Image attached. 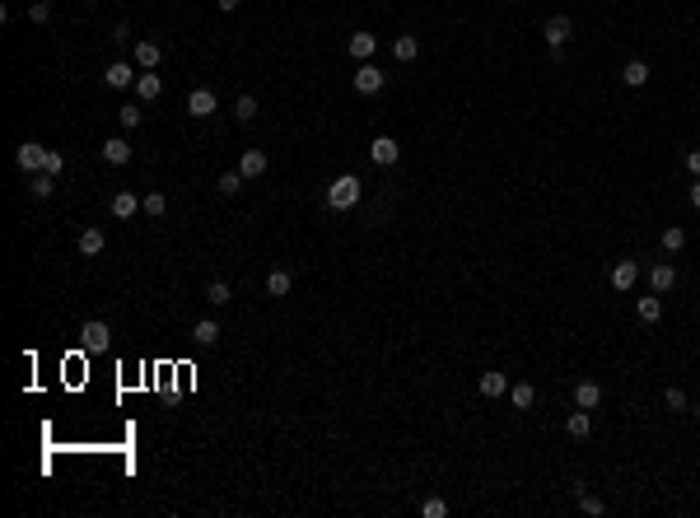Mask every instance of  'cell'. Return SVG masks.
<instances>
[{"label": "cell", "mask_w": 700, "mask_h": 518, "mask_svg": "<svg viewBox=\"0 0 700 518\" xmlns=\"http://www.w3.org/2000/svg\"><path fill=\"white\" fill-rule=\"evenodd\" d=\"M359 196H364V182H359L355 173H341V178L327 187V205H332V210H350Z\"/></svg>", "instance_id": "6da1fadb"}, {"label": "cell", "mask_w": 700, "mask_h": 518, "mask_svg": "<svg viewBox=\"0 0 700 518\" xmlns=\"http://www.w3.org/2000/svg\"><path fill=\"white\" fill-rule=\"evenodd\" d=\"M79 345H84L89 355L108 350V345H112V327H108V322H98V317H89V322L79 327Z\"/></svg>", "instance_id": "7a4b0ae2"}, {"label": "cell", "mask_w": 700, "mask_h": 518, "mask_svg": "<svg viewBox=\"0 0 700 518\" xmlns=\"http://www.w3.org/2000/svg\"><path fill=\"white\" fill-rule=\"evenodd\" d=\"M15 164L33 178V173H42V168H47V150H42V145H33V141H24V145L15 150Z\"/></svg>", "instance_id": "3957f363"}, {"label": "cell", "mask_w": 700, "mask_h": 518, "mask_svg": "<svg viewBox=\"0 0 700 518\" xmlns=\"http://www.w3.org/2000/svg\"><path fill=\"white\" fill-rule=\"evenodd\" d=\"M369 159L378 164V168H392V164L402 159V145L392 141V136H373V145H369Z\"/></svg>", "instance_id": "277c9868"}, {"label": "cell", "mask_w": 700, "mask_h": 518, "mask_svg": "<svg viewBox=\"0 0 700 518\" xmlns=\"http://www.w3.org/2000/svg\"><path fill=\"white\" fill-rule=\"evenodd\" d=\"M136 70L140 65H131V61H112L108 70H103V84H108V89H136Z\"/></svg>", "instance_id": "5b68a950"}, {"label": "cell", "mask_w": 700, "mask_h": 518, "mask_svg": "<svg viewBox=\"0 0 700 518\" xmlns=\"http://www.w3.org/2000/svg\"><path fill=\"white\" fill-rule=\"evenodd\" d=\"M383 79H388V75H383L378 65L359 61V70H355V79H350V84H355V94H378V89H383Z\"/></svg>", "instance_id": "8992f818"}, {"label": "cell", "mask_w": 700, "mask_h": 518, "mask_svg": "<svg viewBox=\"0 0 700 518\" xmlns=\"http://www.w3.org/2000/svg\"><path fill=\"white\" fill-rule=\"evenodd\" d=\"M215 108H219L215 89H192V94H187V112H192V117H215Z\"/></svg>", "instance_id": "52a82bcc"}, {"label": "cell", "mask_w": 700, "mask_h": 518, "mask_svg": "<svg viewBox=\"0 0 700 518\" xmlns=\"http://www.w3.org/2000/svg\"><path fill=\"white\" fill-rule=\"evenodd\" d=\"M103 159H108L112 168L131 164V141H126V136H108V141H103Z\"/></svg>", "instance_id": "ba28073f"}, {"label": "cell", "mask_w": 700, "mask_h": 518, "mask_svg": "<svg viewBox=\"0 0 700 518\" xmlns=\"http://www.w3.org/2000/svg\"><path fill=\"white\" fill-rule=\"evenodd\" d=\"M542 33H546V47H551V52L565 47V42H570V19H565V15H551Z\"/></svg>", "instance_id": "9c48e42d"}, {"label": "cell", "mask_w": 700, "mask_h": 518, "mask_svg": "<svg viewBox=\"0 0 700 518\" xmlns=\"http://www.w3.org/2000/svg\"><path fill=\"white\" fill-rule=\"evenodd\" d=\"M575 407L598 411V407H602V388H598V383H589V378H584V383H575Z\"/></svg>", "instance_id": "30bf717a"}, {"label": "cell", "mask_w": 700, "mask_h": 518, "mask_svg": "<svg viewBox=\"0 0 700 518\" xmlns=\"http://www.w3.org/2000/svg\"><path fill=\"white\" fill-rule=\"evenodd\" d=\"M159 61H164V47L150 42V38H140V42H136V65H140V70H155Z\"/></svg>", "instance_id": "8fae6325"}, {"label": "cell", "mask_w": 700, "mask_h": 518, "mask_svg": "<svg viewBox=\"0 0 700 518\" xmlns=\"http://www.w3.org/2000/svg\"><path fill=\"white\" fill-rule=\"evenodd\" d=\"M266 164H271V159H266L262 150H243V159H238V173H243V178L252 182V178H262V173H266Z\"/></svg>", "instance_id": "7c38bea8"}, {"label": "cell", "mask_w": 700, "mask_h": 518, "mask_svg": "<svg viewBox=\"0 0 700 518\" xmlns=\"http://www.w3.org/2000/svg\"><path fill=\"white\" fill-rule=\"evenodd\" d=\"M136 210H145V201H140L136 191H117V196H112V215H117V220H131Z\"/></svg>", "instance_id": "4fadbf2b"}, {"label": "cell", "mask_w": 700, "mask_h": 518, "mask_svg": "<svg viewBox=\"0 0 700 518\" xmlns=\"http://www.w3.org/2000/svg\"><path fill=\"white\" fill-rule=\"evenodd\" d=\"M136 94H140V103H155V98L164 94V79L150 75V70H140L136 75Z\"/></svg>", "instance_id": "5bb4252c"}, {"label": "cell", "mask_w": 700, "mask_h": 518, "mask_svg": "<svg viewBox=\"0 0 700 518\" xmlns=\"http://www.w3.org/2000/svg\"><path fill=\"white\" fill-rule=\"evenodd\" d=\"M635 281H639V267H635V262H616V267H612V285H616L621 295H625V290H635Z\"/></svg>", "instance_id": "9a60e30c"}, {"label": "cell", "mask_w": 700, "mask_h": 518, "mask_svg": "<svg viewBox=\"0 0 700 518\" xmlns=\"http://www.w3.org/2000/svg\"><path fill=\"white\" fill-rule=\"evenodd\" d=\"M345 47H350V56H355V61H369L373 52H378V38H373V33H355Z\"/></svg>", "instance_id": "2e32d148"}, {"label": "cell", "mask_w": 700, "mask_h": 518, "mask_svg": "<svg viewBox=\"0 0 700 518\" xmlns=\"http://www.w3.org/2000/svg\"><path fill=\"white\" fill-rule=\"evenodd\" d=\"M649 285H653V295H668L672 285H677V271H672L668 262H658V267L649 271Z\"/></svg>", "instance_id": "e0dca14e"}, {"label": "cell", "mask_w": 700, "mask_h": 518, "mask_svg": "<svg viewBox=\"0 0 700 518\" xmlns=\"http://www.w3.org/2000/svg\"><path fill=\"white\" fill-rule=\"evenodd\" d=\"M219 336H224V331H219V322H215V317H201V322L192 327V341H196V345H215Z\"/></svg>", "instance_id": "ac0fdd59"}, {"label": "cell", "mask_w": 700, "mask_h": 518, "mask_svg": "<svg viewBox=\"0 0 700 518\" xmlns=\"http://www.w3.org/2000/svg\"><path fill=\"white\" fill-rule=\"evenodd\" d=\"M476 388H481V397H504V393H509V378L499 374V369H490V374H481Z\"/></svg>", "instance_id": "d6986e66"}, {"label": "cell", "mask_w": 700, "mask_h": 518, "mask_svg": "<svg viewBox=\"0 0 700 518\" xmlns=\"http://www.w3.org/2000/svg\"><path fill=\"white\" fill-rule=\"evenodd\" d=\"M29 191H33V196H38V201H47V196H52V191H56V173H33V178H29Z\"/></svg>", "instance_id": "ffe728a7"}, {"label": "cell", "mask_w": 700, "mask_h": 518, "mask_svg": "<svg viewBox=\"0 0 700 518\" xmlns=\"http://www.w3.org/2000/svg\"><path fill=\"white\" fill-rule=\"evenodd\" d=\"M392 56H397V61H416V56H420V38H411V33H402V38H397V42H392Z\"/></svg>", "instance_id": "44dd1931"}, {"label": "cell", "mask_w": 700, "mask_h": 518, "mask_svg": "<svg viewBox=\"0 0 700 518\" xmlns=\"http://www.w3.org/2000/svg\"><path fill=\"white\" fill-rule=\"evenodd\" d=\"M103 243H108V234H103V229H84V234H79V252H84V257H98V252H103Z\"/></svg>", "instance_id": "7402d4cb"}, {"label": "cell", "mask_w": 700, "mask_h": 518, "mask_svg": "<svg viewBox=\"0 0 700 518\" xmlns=\"http://www.w3.org/2000/svg\"><path fill=\"white\" fill-rule=\"evenodd\" d=\"M621 79L630 84V89H644V84H649V65H644V61H625Z\"/></svg>", "instance_id": "603a6c76"}, {"label": "cell", "mask_w": 700, "mask_h": 518, "mask_svg": "<svg viewBox=\"0 0 700 518\" xmlns=\"http://www.w3.org/2000/svg\"><path fill=\"white\" fill-rule=\"evenodd\" d=\"M243 182H248V178H243L238 168H233V173H219V178H215V191H219V196H233V191H243Z\"/></svg>", "instance_id": "cb8c5ba5"}, {"label": "cell", "mask_w": 700, "mask_h": 518, "mask_svg": "<svg viewBox=\"0 0 700 518\" xmlns=\"http://www.w3.org/2000/svg\"><path fill=\"white\" fill-rule=\"evenodd\" d=\"M290 285H295V281H290V271H271V276H266V295L285 299V295H290Z\"/></svg>", "instance_id": "d4e9b609"}, {"label": "cell", "mask_w": 700, "mask_h": 518, "mask_svg": "<svg viewBox=\"0 0 700 518\" xmlns=\"http://www.w3.org/2000/svg\"><path fill=\"white\" fill-rule=\"evenodd\" d=\"M635 308H639V317H644V322H658V317H663V295H644Z\"/></svg>", "instance_id": "484cf974"}, {"label": "cell", "mask_w": 700, "mask_h": 518, "mask_svg": "<svg viewBox=\"0 0 700 518\" xmlns=\"http://www.w3.org/2000/svg\"><path fill=\"white\" fill-rule=\"evenodd\" d=\"M565 430H570V434H575V439H589V430H593V416H589V411H584V407H579L575 416H570V421H565Z\"/></svg>", "instance_id": "4316f807"}, {"label": "cell", "mask_w": 700, "mask_h": 518, "mask_svg": "<svg viewBox=\"0 0 700 518\" xmlns=\"http://www.w3.org/2000/svg\"><path fill=\"white\" fill-rule=\"evenodd\" d=\"M575 500H579V509H584V514H593V518H598V514L607 509V504L598 500V495H589V486H575Z\"/></svg>", "instance_id": "83f0119b"}, {"label": "cell", "mask_w": 700, "mask_h": 518, "mask_svg": "<svg viewBox=\"0 0 700 518\" xmlns=\"http://www.w3.org/2000/svg\"><path fill=\"white\" fill-rule=\"evenodd\" d=\"M509 393H513V407H518V411H528L532 402H537V388H532V383H513Z\"/></svg>", "instance_id": "f1b7e54d"}, {"label": "cell", "mask_w": 700, "mask_h": 518, "mask_svg": "<svg viewBox=\"0 0 700 518\" xmlns=\"http://www.w3.org/2000/svg\"><path fill=\"white\" fill-rule=\"evenodd\" d=\"M205 299H210V304H215V308H219V304H229V299H233L229 281H210V285H205Z\"/></svg>", "instance_id": "f546056e"}, {"label": "cell", "mask_w": 700, "mask_h": 518, "mask_svg": "<svg viewBox=\"0 0 700 518\" xmlns=\"http://www.w3.org/2000/svg\"><path fill=\"white\" fill-rule=\"evenodd\" d=\"M145 215H150V220L169 215V196H164V191H150V196H145Z\"/></svg>", "instance_id": "4dcf8cb0"}, {"label": "cell", "mask_w": 700, "mask_h": 518, "mask_svg": "<svg viewBox=\"0 0 700 518\" xmlns=\"http://www.w3.org/2000/svg\"><path fill=\"white\" fill-rule=\"evenodd\" d=\"M140 117H145V112H140V103H126V108H117V122H122V131H136Z\"/></svg>", "instance_id": "1f68e13d"}, {"label": "cell", "mask_w": 700, "mask_h": 518, "mask_svg": "<svg viewBox=\"0 0 700 518\" xmlns=\"http://www.w3.org/2000/svg\"><path fill=\"white\" fill-rule=\"evenodd\" d=\"M682 248H686V229L668 224V229H663V252H682Z\"/></svg>", "instance_id": "d6a6232c"}, {"label": "cell", "mask_w": 700, "mask_h": 518, "mask_svg": "<svg viewBox=\"0 0 700 518\" xmlns=\"http://www.w3.org/2000/svg\"><path fill=\"white\" fill-rule=\"evenodd\" d=\"M233 117H238V122H252V117H257V98L243 94L238 103H233Z\"/></svg>", "instance_id": "836d02e7"}, {"label": "cell", "mask_w": 700, "mask_h": 518, "mask_svg": "<svg viewBox=\"0 0 700 518\" xmlns=\"http://www.w3.org/2000/svg\"><path fill=\"white\" fill-rule=\"evenodd\" d=\"M29 19H33V24H47V19H52V0H33Z\"/></svg>", "instance_id": "e575fe53"}, {"label": "cell", "mask_w": 700, "mask_h": 518, "mask_svg": "<svg viewBox=\"0 0 700 518\" xmlns=\"http://www.w3.org/2000/svg\"><path fill=\"white\" fill-rule=\"evenodd\" d=\"M663 407H668V411H686V393H682V388H668V393H663Z\"/></svg>", "instance_id": "d590c367"}, {"label": "cell", "mask_w": 700, "mask_h": 518, "mask_svg": "<svg viewBox=\"0 0 700 518\" xmlns=\"http://www.w3.org/2000/svg\"><path fill=\"white\" fill-rule=\"evenodd\" d=\"M420 514H425V518H444V514H449V504H444V500L435 495V500H425V504H420Z\"/></svg>", "instance_id": "8d00e7d4"}, {"label": "cell", "mask_w": 700, "mask_h": 518, "mask_svg": "<svg viewBox=\"0 0 700 518\" xmlns=\"http://www.w3.org/2000/svg\"><path fill=\"white\" fill-rule=\"evenodd\" d=\"M47 173H56V178L65 173V155H61V150H47Z\"/></svg>", "instance_id": "74e56055"}, {"label": "cell", "mask_w": 700, "mask_h": 518, "mask_svg": "<svg viewBox=\"0 0 700 518\" xmlns=\"http://www.w3.org/2000/svg\"><path fill=\"white\" fill-rule=\"evenodd\" d=\"M686 168H691V173L700 178V150H686Z\"/></svg>", "instance_id": "f35d334b"}, {"label": "cell", "mask_w": 700, "mask_h": 518, "mask_svg": "<svg viewBox=\"0 0 700 518\" xmlns=\"http://www.w3.org/2000/svg\"><path fill=\"white\" fill-rule=\"evenodd\" d=\"M215 5H219V10H224V15H233V10H238L243 0H215Z\"/></svg>", "instance_id": "ab89813d"}, {"label": "cell", "mask_w": 700, "mask_h": 518, "mask_svg": "<svg viewBox=\"0 0 700 518\" xmlns=\"http://www.w3.org/2000/svg\"><path fill=\"white\" fill-rule=\"evenodd\" d=\"M691 205L700 210V178H696V187H691Z\"/></svg>", "instance_id": "60d3db41"}, {"label": "cell", "mask_w": 700, "mask_h": 518, "mask_svg": "<svg viewBox=\"0 0 700 518\" xmlns=\"http://www.w3.org/2000/svg\"><path fill=\"white\" fill-rule=\"evenodd\" d=\"M696 421H700V407H696Z\"/></svg>", "instance_id": "b9f144b4"}]
</instances>
